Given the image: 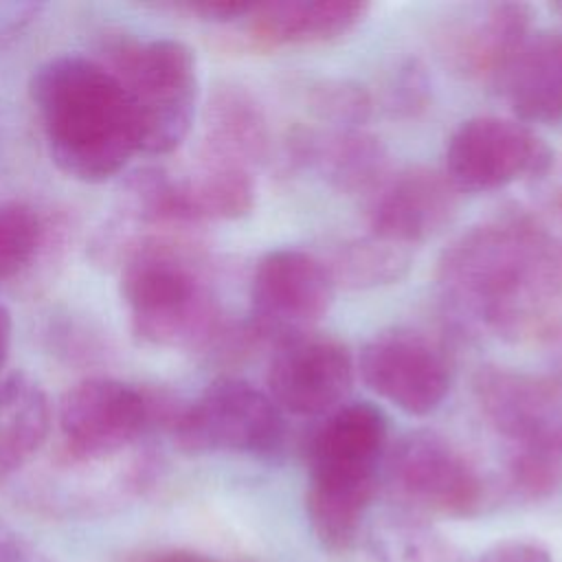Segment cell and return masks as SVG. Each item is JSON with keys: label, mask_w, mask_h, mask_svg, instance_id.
<instances>
[{"label": "cell", "mask_w": 562, "mask_h": 562, "mask_svg": "<svg viewBox=\"0 0 562 562\" xmlns=\"http://www.w3.org/2000/svg\"><path fill=\"white\" fill-rule=\"evenodd\" d=\"M437 285L452 325L507 342L562 334V241L525 211L461 233L439 257Z\"/></svg>", "instance_id": "cell-1"}, {"label": "cell", "mask_w": 562, "mask_h": 562, "mask_svg": "<svg viewBox=\"0 0 562 562\" xmlns=\"http://www.w3.org/2000/svg\"><path fill=\"white\" fill-rule=\"evenodd\" d=\"M53 162L81 182H103L138 151L127 97L116 77L86 55H57L29 81Z\"/></svg>", "instance_id": "cell-2"}, {"label": "cell", "mask_w": 562, "mask_h": 562, "mask_svg": "<svg viewBox=\"0 0 562 562\" xmlns=\"http://www.w3.org/2000/svg\"><path fill=\"white\" fill-rule=\"evenodd\" d=\"M121 294L136 336L156 347L209 349L228 329L200 263L178 244L143 241L123 266Z\"/></svg>", "instance_id": "cell-3"}, {"label": "cell", "mask_w": 562, "mask_h": 562, "mask_svg": "<svg viewBox=\"0 0 562 562\" xmlns=\"http://www.w3.org/2000/svg\"><path fill=\"white\" fill-rule=\"evenodd\" d=\"M101 61L121 83L138 151L171 154L189 134L200 97L195 53L180 40H138L125 33L105 35Z\"/></svg>", "instance_id": "cell-4"}, {"label": "cell", "mask_w": 562, "mask_h": 562, "mask_svg": "<svg viewBox=\"0 0 562 562\" xmlns=\"http://www.w3.org/2000/svg\"><path fill=\"white\" fill-rule=\"evenodd\" d=\"M384 483L395 503L417 516L474 518L496 501V485L443 435L413 430L386 452Z\"/></svg>", "instance_id": "cell-5"}, {"label": "cell", "mask_w": 562, "mask_h": 562, "mask_svg": "<svg viewBox=\"0 0 562 562\" xmlns=\"http://www.w3.org/2000/svg\"><path fill=\"white\" fill-rule=\"evenodd\" d=\"M169 435L189 454L277 457L285 441V419L266 391L246 380L220 378L182 406Z\"/></svg>", "instance_id": "cell-6"}, {"label": "cell", "mask_w": 562, "mask_h": 562, "mask_svg": "<svg viewBox=\"0 0 562 562\" xmlns=\"http://www.w3.org/2000/svg\"><path fill=\"white\" fill-rule=\"evenodd\" d=\"M389 424L371 402H345L305 443L307 492L373 501L386 457Z\"/></svg>", "instance_id": "cell-7"}, {"label": "cell", "mask_w": 562, "mask_h": 562, "mask_svg": "<svg viewBox=\"0 0 562 562\" xmlns=\"http://www.w3.org/2000/svg\"><path fill=\"white\" fill-rule=\"evenodd\" d=\"M334 281L323 259L301 248L266 252L250 281L246 327L257 342L279 345L312 331L334 301Z\"/></svg>", "instance_id": "cell-8"}, {"label": "cell", "mask_w": 562, "mask_h": 562, "mask_svg": "<svg viewBox=\"0 0 562 562\" xmlns=\"http://www.w3.org/2000/svg\"><path fill=\"white\" fill-rule=\"evenodd\" d=\"M551 165V147L527 123L472 116L448 138L443 173L459 193H485L516 180L542 178Z\"/></svg>", "instance_id": "cell-9"}, {"label": "cell", "mask_w": 562, "mask_h": 562, "mask_svg": "<svg viewBox=\"0 0 562 562\" xmlns=\"http://www.w3.org/2000/svg\"><path fill=\"white\" fill-rule=\"evenodd\" d=\"M64 457L72 463H99L130 448L156 428L151 391L112 378L75 384L59 404Z\"/></svg>", "instance_id": "cell-10"}, {"label": "cell", "mask_w": 562, "mask_h": 562, "mask_svg": "<svg viewBox=\"0 0 562 562\" xmlns=\"http://www.w3.org/2000/svg\"><path fill=\"white\" fill-rule=\"evenodd\" d=\"M364 384L408 415L432 413L450 389V360L441 342L413 327L373 334L360 351Z\"/></svg>", "instance_id": "cell-11"}, {"label": "cell", "mask_w": 562, "mask_h": 562, "mask_svg": "<svg viewBox=\"0 0 562 562\" xmlns=\"http://www.w3.org/2000/svg\"><path fill=\"white\" fill-rule=\"evenodd\" d=\"M266 384L281 413L329 415L353 386V360L340 340L307 331L274 345Z\"/></svg>", "instance_id": "cell-12"}, {"label": "cell", "mask_w": 562, "mask_h": 562, "mask_svg": "<svg viewBox=\"0 0 562 562\" xmlns=\"http://www.w3.org/2000/svg\"><path fill=\"white\" fill-rule=\"evenodd\" d=\"M474 395L492 428L512 448L560 446L562 384L549 373L533 375L507 367H481L474 375Z\"/></svg>", "instance_id": "cell-13"}, {"label": "cell", "mask_w": 562, "mask_h": 562, "mask_svg": "<svg viewBox=\"0 0 562 562\" xmlns=\"http://www.w3.org/2000/svg\"><path fill=\"white\" fill-rule=\"evenodd\" d=\"M533 11L522 2H492L465 9L441 33V55L459 75L501 88L531 35Z\"/></svg>", "instance_id": "cell-14"}, {"label": "cell", "mask_w": 562, "mask_h": 562, "mask_svg": "<svg viewBox=\"0 0 562 562\" xmlns=\"http://www.w3.org/2000/svg\"><path fill=\"white\" fill-rule=\"evenodd\" d=\"M457 206L459 191L443 171L408 167L369 195V233L413 248L450 224Z\"/></svg>", "instance_id": "cell-15"}, {"label": "cell", "mask_w": 562, "mask_h": 562, "mask_svg": "<svg viewBox=\"0 0 562 562\" xmlns=\"http://www.w3.org/2000/svg\"><path fill=\"white\" fill-rule=\"evenodd\" d=\"M290 158L314 169L340 193L371 195L391 173L382 140L362 127H299L288 140Z\"/></svg>", "instance_id": "cell-16"}, {"label": "cell", "mask_w": 562, "mask_h": 562, "mask_svg": "<svg viewBox=\"0 0 562 562\" xmlns=\"http://www.w3.org/2000/svg\"><path fill=\"white\" fill-rule=\"evenodd\" d=\"M369 4L358 0H268L252 2L244 33L252 48L323 44L353 31Z\"/></svg>", "instance_id": "cell-17"}, {"label": "cell", "mask_w": 562, "mask_h": 562, "mask_svg": "<svg viewBox=\"0 0 562 562\" xmlns=\"http://www.w3.org/2000/svg\"><path fill=\"white\" fill-rule=\"evenodd\" d=\"M501 90L520 123L562 121V31L531 33Z\"/></svg>", "instance_id": "cell-18"}, {"label": "cell", "mask_w": 562, "mask_h": 562, "mask_svg": "<svg viewBox=\"0 0 562 562\" xmlns=\"http://www.w3.org/2000/svg\"><path fill=\"white\" fill-rule=\"evenodd\" d=\"M270 149V127L259 101L241 86H220L206 105L204 158L252 169Z\"/></svg>", "instance_id": "cell-19"}, {"label": "cell", "mask_w": 562, "mask_h": 562, "mask_svg": "<svg viewBox=\"0 0 562 562\" xmlns=\"http://www.w3.org/2000/svg\"><path fill=\"white\" fill-rule=\"evenodd\" d=\"M50 419L46 391L31 375L15 371L0 380V483L37 454Z\"/></svg>", "instance_id": "cell-20"}, {"label": "cell", "mask_w": 562, "mask_h": 562, "mask_svg": "<svg viewBox=\"0 0 562 562\" xmlns=\"http://www.w3.org/2000/svg\"><path fill=\"white\" fill-rule=\"evenodd\" d=\"M178 224L209 220H237L255 204V180L250 169L204 158L184 178H173Z\"/></svg>", "instance_id": "cell-21"}, {"label": "cell", "mask_w": 562, "mask_h": 562, "mask_svg": "<svg viewBox=\"0 0 562 562\" xmlns=\"http://www.w3.org/2000/svg\"><path fill=\"white\" fill-rule=\"evenodd\" d=\"M369 549L375 562H465L428 518L404 509H391L371 525Z\"/></svg>", "instance_id": "cell-22"}, {"label": "cell", "mask_w": 562, "mask_h": 562, "mask_svg": "<svg viewBox=\"0 0 562 562\" xmlns=\"http://www.w3.org/2000/svg\"><path fill=\"white\" fill-rule=\"evenodd\" d=\"M413 263V248L373 233L340 244L325 261L334 285L371 290L400 281Z\"/></svg>", "instance_id": "cell-23"}, {"label": "cell", "mask_w": 562, "mask_h": 562, "mask_svg": "<svg viewBox=\"0 0 562 562\" xmlns=\"http://www.w3.org/2000/svg\"><path fill=\"white\" fill-rule=\"evenodd\" d=\"M505 487L522 501L551 498L562 487V448L555 443L512 448Z\"/></svg>", "instance_id": "cell-24"}, {"label": "cell", "mask_w": 562, "mask_h": 562, "mask_svg": "<svg viewBox=\"0 0 562 562\" xmlns=\"http://www.w3.org/2000/svg\"><path fill=\"white\" fill-rule=\"evenodd\" d=\"M42 241L37 213L22 202H0V281L22 272Z\"/></svg>", "instance_id": "cell-25"}, {"label": "cell", "mask_w": 562, "mask_h": 562, "mask_svg": "<svg viewBox=\"0 0 562 562\" xmlns=\"http://www.w3.org/2000/svg\"><path fill=\"white\" fill-rule=\"evenodd\" d=\"M310 110L329 127H362L371 116V94L347 79H325L307 92Z\"/></svg>", "instance_id": "cell-26"}, {"label": "cell", "mask_w": 562, "mask_h": 562, "mask_svg": "<svg viewBox=\"0 0 562 562\" xmlns=\"http://www.w3.org/2000/svg\"><path fill=\"white\" fill-rule=\"evenodd\" d=\"M428 99L430 81L426 68L417 59L397 66L384 86V108L393 116H415L428 105Z\"/></svg>", "instance_id": "cell-27"}, {"label": "cell", "mask_w": 562, "mask_h": 562, "mask_svg": "<svg viewBox=\"0 0 562 562\" xmlns=\"http://www.w3.org/2000/svg\"><path fill=\"white\" fill-rule=\"evenodd\" d=\"M476 562H551V555L536 540L514 538L494 544Z\"/></svg>", "instance_id": "cell-28"}, {"label": "cell", "mask_w": 562, "mask_h": 562, "mask_svg": "<svg viewBox=\"0 0 562 562\" xmlns=\"http://www.w3.org/2000/svg\"><path fill=\"white\" fill-rule=\"evenodd\" d=\"M0 562H48V558L24 533L0 518Z\"/></svg>", "instance_id": "cell-29"}, {"label": "cell", "mask_w": 562, "mask_h": 562, "mask_svg": "<svg viewBox=\"0 0 562 562\" xmlns=\"http://www.w3.org/2000/svg\"><path fill=\"white\" fill-rule=\"evenodd\" d=\"M182 7L187 11L200 15L202 20L237 22V20L246 18L252 2H244V0H202V2H187Z\"/></svg>", "instance_id": "cell-30"}, {"label": "cell", "mask_w": 562, "mask_h": 562, "mask_svg": "<svg viewBox=\"0 0 562 562\" xmlns=\"http://www.w3.org/2000/svg\"><path fill=\"white\" fill-rule=\"evenodd\" d=\"M140 562H222L215 558H209L204 553H193V551H162L143 558Z\"/></svg>", "instance_id": "cell-31"}, {"label": "cell", "mask_w": 562, "mask_h": 562, "mask_svg": "<svg viewBox=\"0 0 562 562\" xmlns=\"http://www.w3.org/2000/svg\"><path fill=\"white\" fill-rule=\"evenodd\" d=\"M11 334H13V321L11 312L0 303V369L4 367L11 349Z\"/></svg>", "instance_id": "cell-32"}, {"label": "cell", "mask_w": 562, "mask_h": 562, "mask_svg": "<svg viewBox=\"0 0 562 562\" xmlns=\"http://www.w3.org/2000/svg\"><path fill=\"white\" fill-rule=\"evenodd\" d=\"M553 9H555V11H560V13H562V2H558V4H553Z\"/></svg>", "instance_id": "cell-33"}, {"label": "cell", "mask_w": 562, "mask_h": 562, "mask_svg": "<svg viewBox=\"0 0 562 562\" xmlns=\"http://www.w3.org/2000/svg\"><path fill=\"white\" fill-rule=\"evenodd\" d=\"M560 446H562V435H560Z\"/></svg>", "instance_id": "cell-34"}]
</instances>
